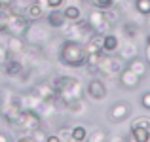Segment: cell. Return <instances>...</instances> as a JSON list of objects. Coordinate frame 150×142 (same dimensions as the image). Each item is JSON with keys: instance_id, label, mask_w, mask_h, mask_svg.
<instances>
[{"instance_id": "21", "label": "cell", "mask_w": 150, "mask_h": 142, "mask_svg": "<svg viewBox=\"0 0 150 142\" xmlns=\"http://www.w3.org/2000/svg\"><path fill=\"white\" fill-rule=\"evenodd\" d=\"M125 66H127L131 72H135L141 80H143V78L146 76V72H148V63L144 61L143 57H139V55H137L135 59H131V61H127V65H125Z\"/></svg>"}, {"instance_id": "38", "label": "cell", "mask_w": 150, "mask_h": 142, "mask_svg": "<svg viewBox=\"0 0 150 142\" xmlns=\"http://www.w3.org/2000/svg\"><path fill=\"white\" fill-rule=\"evenodd\" d=\"M106 142H127V138L124 135H112V136H108Z\"/></svg>"}, {"instance_id": "24", "label": "cell", "mask_w": 150, "mask_h": 142, "mask_svg": "<svg viewBox=\"0 0 150 142\" xmlns=\"http://www.w3.org/2000/svg\"><path fill=\"white\" fill-rule=\"evenodd\" d=\"M103 13H105V19H106V21H108L112 27L122 19V10H120V6H112V8H108V10H103Z\"/></svg>"}, {"instance_id": "12", "label": "cell", "mask_w": 150, "mask_h": 142, "mask_svg": "<svg viewBox=\"0 0 150 142\" xmlns=\"http://www.w3.org/2000/svg\"><path fill=\"white\" fill-rule=\"evenodd\" d=\"M2 72L8 78H21L25 72V63L19 57H10L6 63L2 65Z\"/></svg>"}, {"instance_id": "28", "label": "cell", "mask_w": 150, "mask_h": 142, "mask_svg": "<svg viewBox=\"0 0 150 142\" xmlns=\"http://www.w3.org/2000/svg\"><path fill=\"white\" fill-rule=\"evenodd\" d=\"M88 127L86 125H74L72 127V138L74 142H86V138H88Z\"/></svg>"}, {"instance_id": "33", "label": "cell", "mask_w": 150, "mask_h": 142, "mask_svg": "<svg viewBox=\"0 0 150 142\" xmlns=\"http://www.w3.org/2000/svg\"><path fill=\"white\" fill-rule=\"evenodd\" d=\"M65 2L67 0H46V6H48V10H61Z\"/></svg>"}, {"instance_id": "39", "label": "cell", "mask_w": 150, "mask_h": 142, "mask_svg": "<svg viewBox=\"0 0 150 142\" xmlns=\"http://www.w3.org/2000/svg\"><path fill=\"white\" fill-rule=\"evenodd\" d=\"M0 142H11V136L6 131H0Z\"/></svg>"}, {"instance_id": "27", "label": "cell", "mask_w": 150, "mask_h": 142, "mask_svg": "<svg viewBox=\"0 0 150 142\" xmlns=\"http://www.w3.org/2000/svg\"><path fill=\"white\" fill-rule=\"evenodd\" d=\"M133 10L139 15L146 17L150 15V0H133Z\"/></svg>"}, {"instance_id": "31", "label": "cell", "mask_w": 150, "mask_h": 142, "mask_svg": "<svg viewBox=\"0 0 150 142\" xmlns=\"http://www.w3.org/2000/svg\"><path fill=\"white\" fill-rule=\"evenodd\" d=\"M131 125H133V127H143V129H146V131H150V117H148V116L135 117Z\"/></svg>"}, {"instance_id": "14", "label": "cell", "mask_w": 150, "mask_h": 142, "mask_svg": "<svg viewBox=\"0 0 150 142\" xmlns=\"http://www.w3.org/2000/svg\"><path fill=\"white\" fill-rule=\"evenodd\" d=\"M137 55H139V47H137L135 40H127L125 38L124 42L120 44V47H118V57L122 59V61H131V59H135Z\"/></svg>"}, {"instance_id": "36", "label": "cell", "mask_w": 150, "mask_h": 142, "mask_svg": "<svg viewBox=\"0 0 150 142\" xmlns=\"http://www.w3.org/2000/svg\"><path fill=\"white\" fill-rule=\"evenodd\" d=\"M33 136H34V140H36V142H46V136H48V135H46V133L42 131V127H40L38 131L33 133Z\"/></svg>"}, {"instance_id": "29", "label": "cell", "mask_w": 150, "mask_h": 142, "mask_svg": "<svg viewBox=\"0 0 150 142\" xmlns=\"http://www.w3.org/2000/svg\"><path fill=\"white\" fill-rule=\"evenodd\" d=\"M55 135L61 138V142H74V138H72V127H69V125H61V127L55 131Z\"/></svg>"}, {"instance_id": "25", "label": "cell", "mask_w": 150, "mask_h": 142, "mask_svg": "<svg viewBox=\"0 0 150 142\" xmlns=\"http://www.w3.org/2000/svg\"><path fill=\"white\" fill-rule=\"evenodd\" d=\"M108 140V133L106 129H101V127H95L91 133H88V138L86 142H106Z\"/></svg>"}, {"instance_id": "3", "label": "cell", "mask_w": 150, "mask_h": 142, "mask_svg": "<svg viewBox=\"0 0 150 142\" xmlns=\"http://www.w3.org/2000/svg\"><path fill=\"white\" fill-rule=\"evenodd\" d=\"M10 127L15 129V131H19V133H29V135H33L34 131H38V129L42 127V116L36 110H21L19 117Z\"/></svg>"}, {"instance_id": "32", "label": "cell", "mask_w": 150, "mask_h": 142, "mask_svg": "<svg viewBox=\"0 0 150 142\" xmlns=\"http://www.w3.org/2000/svg\"><path fill=\"white\" fill-rule=\"evenodd\" d=\"M10 57H11V55H10V51H8L6 44H4V42H0V66H2Z\"/></svg>"}, {"instance_id": "43", "label": "cell", "mask_w": 150, "mask_h": 142, "mask_svg": "<svg viewBox=\"0 0 150 142\" xmlns=\"http://www.w3.org/2000/svg\"><path fill=\"white\" fill-rule=\"evenodd\" d=\"M2 102H4V91L0 89V106H2Z\"/></svg>"}, {"instance_id": "42", "label": "cell", "mask_w": 150, "mask_h": 142, "mask_svg": "<svg viewBox=\"0 0 150 142\" xmlns=\"http://www.w3.org/2000/svg\"><path fill=\"white\" fill-rule=\"evenodd\" d=\"M144 23H146V27H148V30H150V15H146V19H144Z\"/></svg>"}, {"instance_id": "4", "label": "cell", "mask_w": 150, "mask_h": 142, "mask_svg": "<svg viewBox=\"0 0 150 142\" xmlns=\"http://www.w3.org/2000/svg\"><path fill=\"white\" fill-rule=\"evenodd\" d=\"M61 32L65 36V40H74V42H80V44H86L88 38L91 36L93 29L89 27V23L86 19H80L76 23H65Z\"/></svg>"}, {"instance_id": "30", "label": "cell", "mask_w": 150, "mask_h": 142, "mask_svg": "<svg viewBox=\"0 0 150 142\" xmlns=\"http://www.w3.org/2000/svg\"><path fill=\"white\" fill-rule=\"evenodd\" d=\"M86 4H89L91 8H99V10H108L114 6L112 0H84Z\"/></svg>"}, {"instance_id": "19", "label": "cell", "mask_w": 150, "mask_h": 142, "mask_svg": "<svg viewBox=\"0 0 150 142\" xmlns=\"http://www.w3.org/2000/svg\"><path fill=\"white\" fill-rule=\"evenodd\" d=\"M122 40L118 38V34L114 32H106L103 36V53H108V55H114L118 53V47H120Z\"/></svg>"}, {"instance_id": "9", "label": "cell", "mask_w": 150, "mask_h": 142, "mask_svg": "<svg viewBox=\"0 0 150 142\" xmlns=\"http://www.w3.org/2000/svg\"><path fill=\"white\" fill-rule=\"evenodd\" d=\"M131 116V104L127 101H116L108 108V120L112 123H122Z\"/></svg>"}, {"instance_id": "16", "label": "cell", "mask_w": 150, "mask_h": 142, "mask_svg": "<svg viewBox=\"0 0 150 142\" xmlns=\"http://www.w3.org/2000/svg\"><path fill=\"white\" fill-rule=\"evenodd\" d=\"M33 91L42 98V102H53L55 98H57V93H55L53 87H51L50 82H38V84L33 87Z\"/></svg>"}, {"instance_id": "40", "label": "cell", "mask_w": 150, "mask_h": 142, "mask_svg": "<svg viewBox=\"0 0 150 142\" xmlns=\"http://www.w3.org/2000/svg\"><path fill=\"white\" fill-rule=\"evenodd\" d=\"M46 142H61V138H59V136L53 133V135H48V136H46Z\"/></svg>"}, {"instance_id": "18", "label": "cell", "mask_w": 150, "mask_h": 142, "mask_svg": "<svg viewBox=\"0 0 150 142\" xmlns=\"http://www.w3.org/2000/svg\"><path fill=\"white\" fill-rule=\"evenodd\" d=\"M65 110H67V112H69L72 117H82V116H86V114H88L89 106H88V102H86L84 98H74V101L67 102Z\"/></svg>"}, {"instance_id": "23", "label": "cell", "mask_w": 150, "mask_h": 142, "mask_svg": "<svg viewBox=\"0 0 150 142\" xmlns=\"http://www.w3.org/2000/svg\"><path fill=\"white\" fill-rule=\"evenodd\" d=\"M139 30H141V25L129 21V19H125L124 25H122V32H124V36L127 38V40H135V38L139 36Z\"/></svg>"}, {"instance_id": "7", "label": "cell", "mask_w": 150, "mask_h": 142, "mask_svg": "<svg viewBox=\"0 0 150 142\" xmlns=\"http://www.w3.org/2000/svg\"><path fill=\"white\" fill-rule=\"evenodd\" d=\"M29 27H30V21L25 17V15L11 13V11H10L8 21H6V34H10V36H21V38H25Z\"/></svg>"}, {"instance_id": "41", "label": "cell", "mask_w": 150, "mask_h": 142, "mask_svg": "<svg viewBox=\"0 0 150 142\" xmlns=\"http://www.w3.org/2000/svg\"><path fill=\"white\" fill-rule=\"evenodd\" d=\"M13 0H0V8H8Z\"/></svg>"}, {"instance_id": "37", "label": "cell", "mask_w": 150, "mask_h": 142, "mask_svg": "<svg viewBox=\"0 0 150 142\" xmlns=\"http://www.w3.org/2000/svg\"><path fill=\"white\" fill-rule=\"evenodd\" d=\"M15 142H36V140H34L33 135H29V133H23V135H19L17 138H15Z\"/></svg>"}, {"instance_id": "17", "label": "cell", "mask_w": 150, "mask_h": 142, "mask_svg": "<svg viewBox=\"0 0 150 142\" xmlns=\"http://www.w3.org/2000/svg\"><path fill=\"white\" fill-rule=\"evenodd\" d=\"M6 47L8 51H10L11 57H19V55H23V51L27 49V42L25 38L21 36H10V34H6Z\"/></svg>"}, {"instance_id": "35", "label": "cell", "mask_w": 150, "mask_h": 142, "mask_svg": "<svg viewBox=\"0 0 150 142\" xmlns=\"http://www.w3.org/2000/svg\"><path fill=\"white\" fill-rule=\"evenodd\" d=\"M144 57H146L144 61H146L148 66H150V34L144 38Z\"/></svg>"}, {"instance_id": "6", "label": "cell", "mask_w": 150, "mask_h": 142, "mask_svg": "<svg viewBox=\"0 0 150 142\" xmlns=\"http://www.w3.org/2000/svg\"><path fill=\"white\" fill-rule=\"evenodd\" d=\"M25 42L29 46H38V47L48 46L51 42V34L46 27L38 25V21H36V23H30L29 30H27V34H25Z\"/></svg>"}, {"instance_id": "11", "label": "cell", "mask_w": 150, "mask_h": 142, "mask_svg": "<svg viewBox=\"0 0 150 142\" xmlns=\"http://www.w3.org/2000/svg\"><path fill=\"white\" fill-rule=\"evenodd\" d=\"M46 10H48L46 0H30L29 6H27V10H25V17L29 19L30 23L42 21V19L46 17Z\"/></svg>"}, {"instance_id": "1", "label": "cell", "mask_w": 150, "mask_h": 142, "mask_svg": "<svg viewBox=\"0 0 150 142\" xmlns=\"http://www.w3.org/2000/svg\"><path fill=\"white\" fill-rule=\"evenodd\" d=\"M86 47L80 42L74 40H63L59 44L57 49V61L63 66H69V68H84L86 66Z\"/></svg>"}, {"instance_id": "15", "label": "cell", "mask_w": 150, "mask_h": 142, "mask_svg": "<svg viewBox=\"0 0 150 142\" xmlns=\"http://www.w3.org/2000/svg\"><path fill=\"white\" fill-rule=\"evenodd\" d=\"M17 97H19V104H21L23 110H36V112H38V108L42 106V98L38 97L33 89H30L29 93L17 95Z\"/></svg>"}, {"instance_id": "26", "label": "cell", "mask_w": 150, "mask_h": 142, "mask_svg": "<svg viewBox=\"0 0 150 142\" xmlns=\"http://www.w3.org/2000/svg\"><path fill=\"white\" fill-rule=\"evenodd\" d=\"M131 138H133V142H150V131L131 125Z\"/></svg>"}, {"instance_id": "5", "label": "cell", "mask_w": 150, "mask_h": 142, "mask_svg": "<svg viewBox=\"0 0 150 142\" xmlns=\"http://www.w3.org/2000/svg\"><path fill=\"white\" fill-rule=\"evenodd\" d=\"M122 59L120 57H114V55H108V53H103L101 59H99V65H97V72L99 76H105V78H116L118 74L122 72L124 65H122Z\"/></svg>"}, {"instance_id": "44", "label": "cell", "mask_w": 150, "mask_h": 142, "mask_svg": "<svg viewBox=\"0 0 150 142\" xmlns=\"http://www.w3.org/2000/svg\"><path fill=\"white\" fill-rule=\"evenodd\" d=\"M2 78H4V72H2V70H0V82H2Z\"/></svg>"}, {"instance_id": "34", "label": "cell", "mask_w": 150, "mask_h": 142, "mask_svg": "<svg viewBox=\"0 0 150 142\" xmlns=\"http://www.w3.org/2000/svg\"><path fill=\"white\" fill-rule=\"evenodd\" d=\"M141 106H143L144 110H150V91L141 95Z\"/></svg>"}, {"instance_id": "8", "label": "cell", "mask_w": 150, "mask_h": 142, "mask_svg": "<svg viewBox=\"0 0 150 142\" xmlns=\"http://www.w3.org/2000/svg\"><path fill=\"white\" fill-rule=\"evenodd\" d=\"M86 21L89 23V27L93 29V32L106 34V32H110V29H112V25L105 19V13H103V10H99V8H91Z\"/></svg>"}, {"instance_id": "13", "label": "cell", "mask_w": 150, "mask_h": 142, "mask_svg": "<svg viewBox=\"0 0 150 142\" xmlns=\"http://www.w3.org/2000/svg\"><path fill=\"white\" fill-rule=\"evenodd\" d=\"M118 84H120L122 89H137L141 84V78L135 72H131L127 66H124L122 72L118 74Z\"/></svg>"}, {"instance_id": "10", "label": "cell", "mask_w": 150, "mask_h": 142, "mask_svg": "<svg viewBox=\"0 0 150 142\" xmlns=\"http://www.w3.org/2000/svg\"><path fill=\"white\" fill-rule=\"evenodd\" d=\"M86 93H88V97L91 98V101H105L106 95H108V87H106L105 80L103 78H91V80L88 82V85H86Z\"/></svg>"}, {"instance_id": "2", "label": "cell", "mask_w": 150, "mask_h": 142, "mask_svg": "<svg viewBox=\"0 0 150 142\" xmlns=\"http://www.w3.org/2000/svg\"><path fill=\"white\" fill-rule=\"evenodd\" d=\"M51 87L55 89V93L67 102L74 101V98H84L86 95V87L78 78L74 76H67V74H57V76L51 78Z\"/></svg>"}, {"instance_id": "22", "label": "cell", "mask_w": 150, "mask_h": 142, "mask_svg": "<svg viewBox=\"0 0 150 142\" xmlns=\"http://www.w3.org/2000/svg\"><path fill=\"white\" fill-rule=\"evenodd\" d=\"M63 15H65L67 23H76V21H80V19H84L82 6H78V4H69V6H65Z\"/></svg>"}, {"instance_id": "20", "label": "cell", "mask_w": 150, "mask_h": 142, "mask_svg": "<svg viewBox=\"0 0 150 142\" xmlns=\"http://www.w3.org/2000/svg\"><path fill=\"white\" fill-rule=\"evenodd\" d=\"M46 23H48V27H51V29L61 30L67 23L65 15H63V10H50L48 13H46Z\"/></svg>"}]
</instances>
